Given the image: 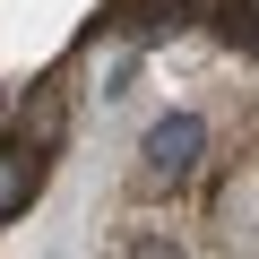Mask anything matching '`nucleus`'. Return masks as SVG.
Instances as JSON below:
<instances>
[{"mask_svg": "<svg viewBox=\"0 0 259 259\" xmlns=\"http://www.w3.org/2000/svg\"><path fill=\"white\" fill-rule=\"evenodd\" d=\"M52 139H61V95L44 87V95L26 104V147H35V156H52Z\"/></svg>", "mask_w": 259, "mask_h": 259, "instance_id": "obj_3", "label": "nucleus"}, {"mask_svg": "<svg viewBox=\"0 0 259 259\" xmlns=\"http://www.w3.org/2000/svg\"><path fill=\"white\" fill-rule=\"evenodd\" d=\"M199 156H207V121H199V112H164V121L147 130V147H139V173H147L156 190H173V182L199 173Z\"/></svg>", "mask_w": 259, "mask_h": 259, "instance_id": "obj_1", "label": "nucleus"}, {"mask_svg": "<svg viewBox=\"0 0 259 259\" xmlns=\"http://www.w3.org/2000/svg\"><path fill=\"white\" fill-rule=\"evenodd\" d=\"M35 182H44V156H35V147H9V139H0V225L35 207Z\"/></svg>", "mask_w": 259, "mask_h": 259, "instance_id": "obj_2", "label": "nucleus"}]
</instances>
